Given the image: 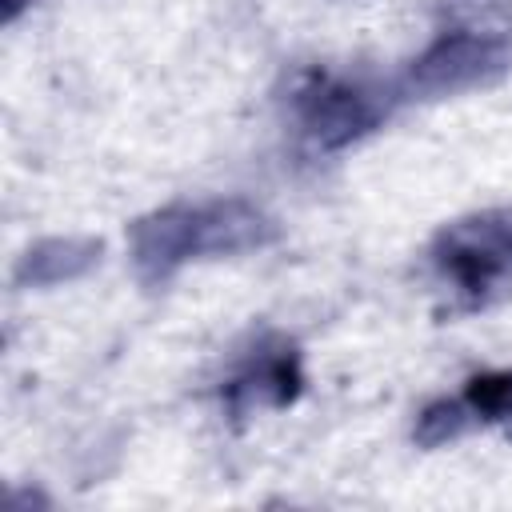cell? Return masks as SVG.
I'll list each match as a JSON object with an SVG mask.
<instances>
[{
  "label": "cell",
  "mask_w": 512,
  "mask_h": 512,
  "mask_svg": "<svg viewBox=\"0 0 512 512\" xmlns=\"http://www.w3.org/2000/svg\"><path fill=\"white\" fill-rule=\"evenodd\" d=\"M280 236L276 220L256 208L252 200H196V204H168L140 216L128 232L132 264L144 284L168 280L188 260L236 256L252 248H268Z\"/></svg>",
  "instance_id": "cell-1"
},
{
  "label": "cell",
  "mask_w": 512,
  "mask_h": 512,
  "mask_svg": "<svg viewBox=\"0 0 512 512\" xmlns=\"http://www.w3.org/2000/svg\"><path fill=\"white\" fill-rule=\"evenodd\" d=\"M432 260L468 304L496 300L512 288V212H476L452 220L432 240Z\"/></svg>",
  "instance_id": "cell-2"
},
{
  "label": "cell",
  "mask_w": 512,
  "mask_h": 512,
  "mask_svg": "<svg viewBox=\"0 0 512 512\" xmlns=\"http://www.w3.org/2000/svg\"><path fill=\"white\" fill-rule=\"evenodd\" d=\"M508 64H512V52H508V44L500 36L444 32L408 68V92L452 96V92L484 88V84L500 80L508 72Z\"/></svg>",
  "instance_id": "cell-3"
},
{
  "label": "cell",
  "mask_w": 512,
  "mask_h": 512,
  "mask_svg": "<svg viewBox=\"0 0 512 512\" xmlns=\"http://www.w3.org/2000/svg\"><path fill=\"white\" fill-rule=\"evenodd\" d=\"M384 112L388 104L380 92L340 76H316L296 92L300 128L316 148H344L360 140L384 120Z\"/></svg>",
  "instance_id": "cell-4"
},
{
  "label": "cell",
  "mask_w": 512,
  "mask_h": 512,
  "mask_svg": "<svg viewBox=\"0 0 512 512\" xmlns=\"http://www.w3.org/2000/svg\"><path fill=\"white\" fill-rule=\"evenodd\" d=\"M300 388V356L288 340H260L236 376L228 380V408L232 412H252L268 404H288Z\"/></svg>",
  "instance_id": "cell-5"
},
{
  "label": "cell",
  "mask_w": 512,
  "mask_h": 512,
  "mask_svg": "<svg viewBox=\"0 0 512 512\" xmlns=\"http://www.w3.org/2000/svg\"><path fill=\"white\" fill-rule=\"evenodd\" d=\"M100 252H104V244L92 236H48L16 260L12 280L20 288H52V284L76 280L88 268H96Z\"/></svg>",
  "instance_id": "cell-6"
},
{
  "label": "cell",
  "mask_w": 512,
  "mask_h": 512,
  "mask_svg": "<svg viewBox=\"0 0 512 512\" xmlns=\"http://www.w3.org/2000/svg\"><path fill=\"white\" fill-rule=\"evenodd\" d=\"M460 404L468 420H512V368L468 380Z\"/></svg>",
  "instance_id": "cell-7"
},
{
  "label": "cell",
  "mask_w": 512,
  "mask_h": 512,
  "mask_svg": "<svg viewBox=\"0 0 512 512\" xmlns=\"http://www.w3.org/2000/svg\"><path fill=\"white\" fill-rule=\"evenodd\" d=\"M468 424H472V420H468V412H464L460 400H436V404H428V408L420 412V420H416V440H420L424 448H436V444L460 436Z\"/></svg>",
  "instance_id": "cell-8"
}]
</instances>
